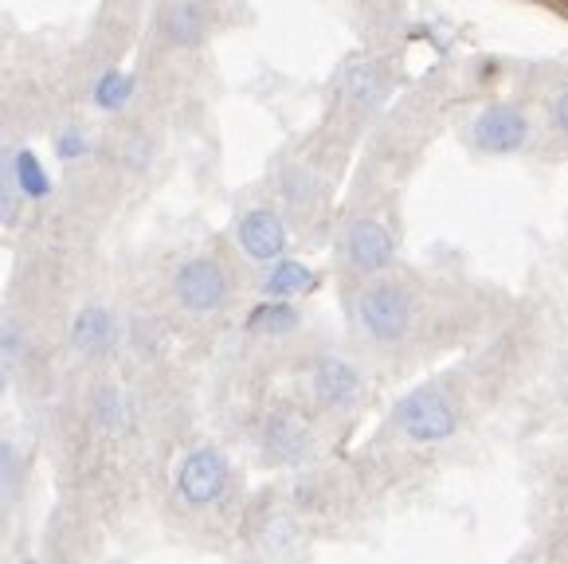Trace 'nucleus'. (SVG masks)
I'll use <instances>...</instances> for the list:
<instances>
[{"label":"nucleus","mask_w":568,"mask_h":564,"mask_svg":"<svg viewBox=\"0 0 568 564\" xmlns=\"http://www.w3.org/2000/svg\"><path fill=\"white\" fill-rule=\"evenodd\" d=\"M396 423H400V432L416 443H439L455 432V407L447 404L444 392L435 389H419L412 396L400 400L396 407Z\"/></svg>","instance_id":"nucleus-1"},{"label":"nucleus","mask_w":568,"mask_h":564,"mask_svg":"<svg viewBox=\"0 0 568 564\" xmlns=\"http://www.w3.org/2000/svg\"><path fill=\"white\" fill-rule=\"evenodd\" d=\"M357 314H361V325H365L376 341H400L412 325V302L400 286L381 282V286L361 294Z\"/></svg>","instance_id":"nucleus-2"},{"label":"nucleus","mask_w":568,"mask_h":564,"mask_svg":"<svg viewBox=\"0 0 568 564\" xmlns=\"http://www.w3.org/2000/svg\"><path fill=\"white\" fill-rule=\"evenodd\" d=\"M227 486V463L216 447H201L181 463L176 490L189 506H212Z\"/></svg>","instance_id":"nucleus-3"},{"label":"nucleus","mask_w":568,"mask_h":564,"mask_svg":"<svg viewBox=\"0 0 568 564\" xmlns=\"http://www.w3.org/2000/svg\"><path fill=\"white\" fill-rule=\"evenodd\" d=\"M176 299L181 306H189L193 314H212L224 306L227 299V274L212 259H193L176 271Z\"/></svg>","instance_id":"nucleus-4"},{"label":"nucleus","mask_w":568,"mask_h":564,"mask_svg":"<svg viewBox=\"0 0 568 564\" xmlns=\"http://www.w3.org/2000/svg\"><path fill=\"white\" fill-rule=\"evenodd\" d=\"M470 138L483 153H518L529 138V122L518 107H486L470 125Z\"/></svg>","instance_id":"nucleus-5"},{"label":"nucleus","mask_w":568,"mask_h":564,"mask_svg":"<svg viewBox=\"0 0 568 564\" xmlns=\"http://www.w3.org/2000/svg\"><path fill=\"white\" fill-rule=\"evenodd\" d=\"M393 251H396L393 235H388L385 224H376V220H353L349 232H345V259L365 274L385 271L393 263Z\"/></svg>","instance_id":"nucleus-6"},{"label":"nucleus","mask_w":568,"mask_h":564,"mask_svg":"<svg viewBox=\"0 0 568 564\" xmlns=\"http://www.w3.org/2000/svg\"><path fill=\"white\" fill-rule=\"evenodd\" d=\"M240 248L247 251L251 259H260V263L278 259L286 248L283 220H278L271 208H255V212H247V216L240 220Z\"/></svg>","instance_id":"nucleus-7"},{"label":"nucleus","mask_w":568,"mask_h":564,"mask_svg":"<svg viewBox=\"0 0 568 564\" xmlns=\"http://www.w3.org/2000/svg\"><path fill=\"white\" fill-rule=\"evenodd\" d=\"M357 392H361V376H357V369L345 365V361H322V365L314 369V396L326 407L353 404Z\"/></svg>","instance_id":"nucleus-8"},{"label":"nucleus","mask_w":568,"mask_h":564,"mask_svg":"<svg viewBox=\"0 0 568 564\" xmlns=\"http://www.w3.org/2000/svg\"><path fill=\"white\" fill-rule=\"evenodd\" d=\"M71 341H75V349L87 353V357L106 353V349L114 345V318H110V310L87 306L83 314L75 318V325H71Z\"/></svg>","instance_id":"nucleus-9"},{"label":"nucleus","mask_w":568,"mask_h":564,"mask_svg":"<svg viewBox=\"0 0 568 564\" xmlns=\"http://www.w3.org/2000/svg\"><path fill=\"white\" fill-rule=\"evenodd\" d=\"M165 36L181 48H193V43L204 40V12L196 0H173L165 9V20H161Z\"/></svg>","instance_id":"nucleus-10"},{"label":"nucleus","mask_w":568,"mask_h":564,"mask_svg":"<svg viewBox=\"0 0 568 564\" xmlns=\"http://www.w3.org/2000/svg\"><path fill=\"white\" fill-rule=\"evenodd\" d=\"M314 286V274H310V266L294 263V259H283V263H275V271L263 279V291L275 294V299H286V294H302Z\"/></svg>","instance_id":"nucleus-11"},{"label":"nucleus","mask_w":568,"mask_h":564,"mask_svg":"<svg viewBox=\"0 0 568 564\" xmlns=\"http://www.w3.org/2000/svg\"><path fill=\"white\" fill-rule=\"evenodd\" d=\"M345 91L357 107H376V102L385 99V75L376 71L373 63H357L349 67V75H345Z\"/></svg>","instance_id":"nucleus-12"},{"label":"nucleus","mask_w":568,"mask_h":564,"mask_svg":"<svg viewBox=\"0 0 568 564\" xmlns=\"http://www.w3.org/2000/svg\"><path fill=\"white\" fill-rule=\"evenodd\" d=\"M294 325H298V314H294V306H286V302H263V306L247 318V330L263 333V338H283Z\"/></svg>","instance_id":"nucleus-13"},{"label":"nucleus","mask_w":568,"mask_h":564,"mask_svg":"<svg viewBox=\"0 0 568 564\" xmlns=\"http://www.w3.org/2000/svg\"><path fill=\"white\" fill-rule=\"evenodd\" d=\"M271 451H275L278 459H294L302 455V447H306V432H302V423L298 420H275L271 423Z\"/></svg>","instance_id":"nucleus-14"},{"label":"nucleus","mask_w":568,"mask_h":564,"mask_svg":"<svg viewBox=\"0 0 568 564\" xmlns=\"http://www.w3.org/2000/svg\"><path fill=\"white\" fill-rule=\"evenodd\" d=\"M17 181H20V189H24V197H32V200H43L48 197V173L40 169V161H36V153H17Z\"/></svg>","instance_id":"nucleus-15"},{"label":"nucleus","mask_w":568,"mask_h":564,"mask_svg":"<svg viewBox=\"0 0 568 564\" xmlns=\"http://www.w3.org/2000/svg\"><path fill=\"white\" fill-rule=\"evenodd\" d=\"M94 99H99V107L118 110L125 99H130V79H125V75H118V71H110V75L99 83V91H94Z\"/></svg>","instance_id":"nucleus-16"},{"label":"nucleus","mask_w":568,"mask_h":564,"mask_svg":"<svg viewBox=\"0 0 568 564\" xmlns=\"http://www.w3.org/2000/svg\"><path fill=\"white\" fill-rule=\"evenodd\" d=\"M17 220V197L9 189V177L0 173V224H12Z\"/></svg>","instance_id":"nucleus-17"},{"label":"nucleus","mask_w":568,"mask_h":564,"mask_svg":"<svg viewBox=\"0 0 568 564\" xmlns=\"http://www.w3.org/2000/svg\"><path fill=\"white\" fill-rule=\"evenodd\" d=\"M102 407H106V427H122L125 423V415H122V396H114V392H106V396H102Z\"/></svg>","instance_id":"nucleus-18"},{"label":"nucleus","mask_w":568,"mask_h":564,"mask_svg":"<svg viewBox=\"0 0 568 564\" xmlns=\"http://www.w3.org/2000/svg\"><path fill=\"white\" fill-rule=\"evenodd\" d=\"M55 150H59V158H68V161H71V158H79V153L87 150V141L79 138V133H63V138H59Z\"/></svg>","instance_id":"nucleus-19"},{"label":"nucleus","mask_w":568,"mask_h":564,"mask_svg":"<svg viewBox=\"0 0 568 564\" xmlns=\"http://www.w3.org/2000/svg\"><path fill=\"white\" fill-rule=\"evenodd\" d=\"M552 114H557V125H560V133H565L568 138V91L560 94L557 99V110H552Z\"/></svg>","instance_id":"nucleus-20"},{"label":"nucleus","mask_w":568,"mask_h":564,"mask_svg":"<svg viewBox=\"0 0 568 564\" xmlns=\"http://www.w3.org/2000/svg\"><path fill=\"white\" fill-rule=\"evenodd\" d=\"M0 389H4V373H0Z\"/></svg>","instance_id":"nucleus-21"}]
</instances>
